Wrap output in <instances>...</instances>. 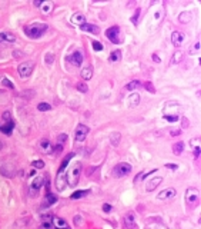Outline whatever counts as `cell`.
I'll use <instances>...</instances> for the list:
<instances>
[{
	"label": "cell",
	"mask_w": 201,
	"mask_h": 229,
	"mask_svg": "<svg viewBox=\"0 0 201 229\" xmlns=\"http://www.w3.org/2000/svg\"><path fill=\"white\" fill-rule=\"evenodd\" d=\"M47 29H49V26L46 25V23H33V25L26 26L25 33L32 39H39V38H41V34L44 33Z\"/></svg>",
	"instance_id": "1"
},
{
	"label": "cell",
	"mask_w": 201,
	"mask_h": 229,
	"mask_svg": "<svg viewBox=\"0 0 201 229\" xmlns=\"http://www.w3.org/2000/svg\"><path fill=\"white\" fill-rule=\"evenodd\" d=\"M80 172H82V163H74L73 168L67 172L66 175V183H69L70 186H76L80 179Z\"/></svg>",
	"instance_id": "2"
},
{
	"label": "cell",
	"mask_w": 201,
	"mask_h": 229,
	"mask_svg": "<svg viewBox=\"0 0 201 229\" xmlns=\"http://www.w3.org/2000/svg\"><path fill=\"white\" fill-rule=\"evenodd\" d=\"M131 172V166L128 165V163H119V165H116L114 169H113V176L114 178H126L128 176V173Z\"/></svg>",
	"instance_id": "3"
},
{
	"label": "cell",
	"mask_w": 201,
	"mask_h": 229,
	"mask_svg": "<svg viewBox=\"0 0 201 229\" xmlns=\"http://www.w3.org/2000/svg\"><path fill=\"white\" fill-rule=\"evenodd\" d=\"M33 69H34L33 62H23L19 65L17 72H19V76H20V77H29V76L33 73Z\"/></svg>",
	"instance_id": "4"
},
{
	"label": "cell",
	"mask_w": 201,
	"mask_h": 229,
	"mask_svg": "<svg viewBox=\"0 0 201 229\" xmlns=\"http://www.w3.org/2000/svg\"><path fill=\"white\" fill-rule=\"evenodd\" d=\"M106 36H107V39H108L111 43H114V45H119V43L121 42V39L119 38L120 36V27L119 26L108 27V29L106 30Z\"/></svg>",
	"instance_id": "5"
},
{
	"label": "cell",
	"mask_w": 201,
	"mask_h": 229,
	"mask_svg": "<svg viewBox=\"0 0 201 229\" xmlns=\"http://www.w3.org/2000/svg\"><path fill=\"white\" fill-rule=\"evenodd\" d=\"M89 130L90 129H89L86 125H83V123L77 125V128H76V133H74V139H76L77 142H83L87 137V135H89Z\"/></svg>",
	"instance_id": "6"
},
{
	"label": "cell",
	"mask_w": 201,
	"mask_h": 229,
	"mask_svg": "<svg viewBox=\"0 0 201 229\" xmlns=\"http://www.w3.org/2000/svg\"><path fill=\"white\" fill-rule=\"evenodd\" d=\"M185 200L188 205H195L198 200V189L195 188H188L185 192Z\"/></svg>",
	"instance_id": "7"
},
{
	"label": "cell",
	"mask_w": 201,
	"mask_h": 229,
	"mask_svg": "<svg viewBox=\"0 0 201 229\" xmlns=\"http://www.w3.org/2000/svg\"><path fill=\"white\" fill-rule=\"evenodd\" d=\"M67 62L71 63L73 66H77L78 67L83 63V54H82V52L76 50V52H73L71 54H69V56H67Z\"/></svg>",
	"instance_id": "8"
},
{
	"label": "cell",
	"mask_w": 201,
	"mask_h": 229,
	"mask_svg": "<svg viewBox=\"0 0 201 229\" xmlns=\"http://www.w3.org/2000/svg\"><path fill=\"white\" fill-rule=\"evenodd\" d=\"M123 223L127 229H134L137 226V223H135V213L134 212L126 213L123 218Z\"/></svg>",
	"instance_id": "9"
},
{
	"label": "cell",
	"mask_w": 201,
	"mask_h": 229,
	"mask_svg": "<svg viewBox=\"0 0 201 229\" xmlns=\"http://www.w3.org/2000/svg\"><path fill=\"white\" fill-rule=\"evenodd\" d=\"M43 182H44V179H43L41 176L34 178V179L32 180V183H30V193H32V195H36L37 192H39V189L41 188V185H43Z\"/></svg>",
	"instance_id": "10"
},
{
	"label": "cell",
	"mask_w": 201,
	"mask_h": 229,
	"mask_svg": "<svg viewBox=\"0 0 201 229\" xmlns=\"http://www.w3.org/2000/svg\"><path fill=\"white\" fill-rule=\"evenodd\" d=\"M41 219H43V222H41V225H40V228H39V229H54V226H53V215L47 213V215H44Z\"/></svg>",
	"instance_id": "11"
},
{
	"label": "cell",
	"mask_w": 201,
	"mask_h": 229,
	"mask_svg": "<svg viewBox=\"0 0 201 229\" xmlns=\"http://www.w3.org/2000/svg\"><path fill=\"white\" fill-rule=\"evenodd\" d=\"M174 196H176V189L174 188H167V189H164V191H161L158 193V199L165 200V199H171Z\"/></svg>",
	"instance_id": "12"
},
{
	"label": "cell",
	"mask_w": 201,
	"mask_h": 229,
	"mask_svg": "<svg viewBox=\"0 0 201 229\" xmlns=\"http://www.w3.org/2000/svg\"><path fill=\"white\" fill-rule=\"evenodd\" d=\"M57 202V196L56 195H53V193H47V195L44 196V200H43V203H41V208H49L50 205H53V203H56Z\"/></svg>",
	"instance_id": "13"
},
{
	"label": "cell",
	"mask_w": 201,
	"mask_h": 229,
	"mask_svg": "<svg viewBox=\"0 0 201 229\" xmlns=\"http://www.w3.org/2000/svg\"><path fill=\"white\" fill-rule=\"evenodd\" d=\"M163 182V178L161 176H157V178H154V179H151L150 182L147 183V192H153V191H156L157 186L160 185V183Z\"/></svg>",
	"instance_id": "14"
},
{
	"label": "cell",
	"mask_w": 201,
	"mask_h": 229,
	"mask_svg": "<svg viewBox=\"0 0 201 229\" xmlns=\"http://www.w3.org/2000/svg\"><path fill=\"white\" fill-rule=\"evenodd\" d=\"M80 29L84 30V32H90V33H94V34H97V33L100 32V29L97 27V26L91 25V23H86V22L80 25Z\"/></svg>",
	"instance_id": "15"
},
{
	"label": "cell",
	"mask_w": 201,
	"mask_h": 229,
	"mask_svg": "<svg viewBox=\"0 0 201 229\" xmlns=\"http://www.w3.org/2000/svg\"><path fill=\"white\" fill-rule=\"evenodd\" d=\"M183 42H184V34L181 32H174L171 34V43L174 46H180Z\"/></svg>",
	"instance_id": "16"
},
{
	"label": "cell",
	"mask_w": 201,
	"mask_h": 229,
	"mask_svg": "<svg viewBox=\"0 0 201 229\" xmlns=\"http://www.w3.org/2000/svg\"><path fill=\"white\" fill-rule=\"evenodd\" d=\"M13 128H14V122L9 119V120H6V123H4L3 126H0V130H2L4 135H12Z\"/></svg>",
	"instance_id": "17"
},
{
	"label": "cell",
	"mask_w": 201,
	"mask_h": 229,
	"mask_svg": "<svg viewBox=\"0 0 201 229\" xmlns=\"http://www.w3.org/2000/svg\"><path fill=\"white\" fill-rule=\"evenodd\" d=\"M86 22V17H84V14L83 13H74L73 16H71V23L73 25H82V23H84Z\"/></svg>",
	"instance_id": "18"
},
{
	"label": "cell",
	"mask_w": 201,
	"mask_h": 229,
	"mask_svg": "<svg viewBox=\"0 0 201 229\" xmlns=\"http://www.w3.org/2000/svg\"><path fill=\"white\" fill-rule=\"evenodd\" d=\"M82 77L84 80H90L93 77V67L91 66H86L82 70Z\"/></svg>",
	"instance_id": "19"
},
{
	"label": "cell",
	"mask_w": 201,
	"mask_h": 229,
	"mask_svg": "<svg viewBox=\"0 0 201 229\" xmlns=\"http://www.w3.org/2000/svg\"><path fill=\"white\" fill-rule=\"evenodd\" d=\"M138 103H140V95L134 92V93H131L130 97H128V105H130L131 108H134V106H137Z\"/></svg>",
	"instance_id": "20"
},
{
	"label": "cell",
	"mask_w": 201,
	"mask_h": 229,
	"mask_svg": "<svg viewBox=\"0 0 201 229\" xmlns=\"http://www.w3.org/2000/svg\"><path fill=\"white\" fill-rule=\"evenodd\" d=\"M14 40H16L14 34H12V33H0V43H2V42L13 43Z\"/></svg>",
	"instance_id": "21"
},
{
	"label": "cell",
	"mask_w": 201,
	"mask_h": 229,
	"mask_svg": "<svg viewBox=\"0 0 201 229\" xmlns=\"http://www.w3.org/2000/svg\"><path fill=\"white\" fill-rule=\"evenodd\" d=\"M90 193V191L89 189H84V191H76V192H73L71 193V199H82V198H84L86 195H89Z\"/></svg>",
	"instance_id": "22"
},
{
	"label": "cell",
	"mask_w": 201,
	"mask_h": 229,
	"mask_svg": "<svg viewBox=\"0 0 201 229\" xmlns=\"http://www.w3.org/2000/svg\"><path fill=\"white\" fill-rule=\"evenodd\" d=\"M183 150H184V143L183 142H176L174 145H173V152H174V155H181L183 153Z\"/></svg>",
	"instance_id": "23"
},
{
	"label": "cell",
	"mask_w": 201,
	"mask_h": 229,
	"mask_svg": "<svg viewBox=\"0 0 201 229\" xmlns=\"http://www.w3.org/2000/svg\"><path fill=\"white\" fill-rule=\"evenodd\" d=\"M53 226H56V228H64V226H69V225H67V222L63 218L53 216Z\"/></svg>",
	"instance_id": "24"
},
{
	"label": "cell",
	"mask_w": 201,
	"mask_h": 229,
	"mask_svg": "<svg viewBox=\"0 0 201 229\" xmlns=\"http://www.w3.org/2000/svg\"><path fill=\"white\" fill-rule=\"evenodd\" d=\"M120 59H121V52H120V50H114V52H111L110 56H108V60H110L111 63H113V62H119Z\"/></svg>",
	"instance_id": "25"
},
{
	"label": "cell",
	"mask_w": 201,
	"mask_h": 229,
	"mask_svg": "<svg viewBox=\"0 0 201 229\" xmlns=\"http://www.w3.org/2000/svg\"><path fill=\"white\" fill-rule=\"evenodd\" d=\"M140 86H141L140 80H133V82H130L128 85H126L124 89H126V90H134V89H138Z\"/></svg>",
	"instance_id": "26"
},
{
	"label": "cell",
	"mask_w": 201,
	"mask_h": 229,
	"mask_svg": "<svg viewBox=\"0 0 201 229\" xmlns=\"http://www.w3.org/2000/svg\"><path fill=\"white\" fill-rule=\"evenodd\" d=\"M40 148L46 153H50V150H51V145H50V142L47 140V139H43V140L40 142Z\"/></svg>",
	"instance_id": "27"
},
{
	"label": "cell",
	"mask_w": 201,
	"mask_h": 229,
	"mask_svg": "<svg viewBox=\"0 0 201 229\" xmlns=\"http://www.w3.org/2000/svg\"><path fill=\"white\" fill-rule=\"evenodd\" d=\"M120 137H121V135H120L119 132H114V133H111V136H110L111 145H114V146L119 145V143H120Z\"/></svg>",
	"instance_id": "28"
},
{
	"label": "cell",
	"mask_w": 201,
	"mask_h": 229,
	"mask_svg": "<svg viewBox=\"0 0 201 229\" xmlns=\"http://www.w3.org/2000/svg\"><path fill=\"white\" fill-rule=\"evenodd\" d=\"M180 22L181 23H188L190 20H191V13H188V12H184V13H181L180 14Z\"/></svg>",
	"instance_id": "29"
},
{
	"label": "cell",
	"mask_w": 201,
	"mask_h": 229,
	"mask_svg": "<svg viewBox=\"0 0 201 229\" xmlns=\"http://www.w3.org/2000/svg\"><path fill=\"white\" fill-rule=\"evenodd\" d=\"M37 109H39L40 112H47V110H50V109H51V105L46 103V102H41V103L37 105Z\"/></svg>",
	"instance_id": "30"
},
{
	"label": "cell",
	"mask_w": 201,
	"mask_h": 229,
	"mask_svg": "<svg viewBox=\"0 0 201 229\" xmlns=\"http://www.w3.org/2000/svg\"><path fill=\"white\" fill-rule=\"evenodd\" d=\"M77 89L82 92V93H87V92H89V86H87L86 82H78V83H77Z\"/></svg>",
	"instance_id": "31"
},
{
	"label": "cell",
	"mask_w": 201,
	"mask_h": 229,
	"mask_svg": "<svg viewBox=\"0 0 201 229\" xmlns=\"http://www.w3.org/2000/svg\"><path fill=\"white\" fill-rule=\"evenodd\" d=\"M93 49L96 50V52H100V50H103L104 49V46H103V43H100V42H97V40H93Z\"/></svg>",
	"instance_id": "32"
},
{
	"label": "cell",
	"mask_w": 201,
	"mask_h": 229,
	"mask_svg": "<svg viewBox=\"0 0 201 229\" xmlns=\"http://www.w3.org/2000/svg\"><path fill=\"white\" fill-rule=\"evenodd\" d=\"M144 89H146V90H148L150 93H156V88L153 86L151 82H146V83H144Z\"/></svg>",
	"instance_id": "33"
},
{
	"label": "cell",
	"mask_w": 201,
	"mask_h": 229,
	"mask_svg": "<svg viewBox=\"0 0 201 229\" xmlns=\"http://www.w3.org/2000/svg\"><path fill=\"white\" fill-rule=\"evenodd\" d=\"M181 59H183V53H181V52H176V53H174V56H173V63L181 62Z\"/></svg>",
	"instance_id": "34"
},
{
	"label": "cell",
	"mask_w": 201,
	"mask_h": 229,
	"mask_svg": "<svg viewBox=\"0 0 201 229\" xmlns=\"http://www.w3.org/2000/svg\"><path fill=\"white\" fill-rule=\"evenodd\" d=\"M164 119L168 120V122H177L178 119H180V116H178V115H165Z\"/></svg>",
	"instance_id": "35"
},
{
	"label": "cell",
	"mask_w": 201,
	"mask_h": 229,
	"mask_svg": "<svg viewBox=\"0 0 201 229\" xmlns=\"http://www.w3.org/2000/svg\"><path fill=\"white\" fill-rule=\"evenodd\" d=\"M33 168L34 169H41V168H44V162L40 160V159H37V160L33 162Z\"/></svg>",
	"instance_id": "36"
},
{
	"label": "cell",
	"mask_w": 201,
	"mask_h": 229,
	"mask_svg": "<svg viewBox=\"0 0 201 229\" xmlns=\"http://www.w3.org/2000/svg\"><path fill=\"white\" fill-rule=\"evenodd\" d=\"M41 9H43L46 13L50 12V10H51V3H49V2H43V4H41Z\"/></svg>",
	"instance_id": "37"
},
{
	"label": "cell",
	"mask_w": 201,
	"mask_h": 229,
	"mask_svg": "<svg viewBox=\"0 0 201 229\" xmlns=\"http://www.w3.org/2000/svg\"><path fill=\"white\" fill-rule=\"evenodd\" d=\"M140 13H141V10H140V9H137V10H135V14L131 17V23H137V20H138V16H140Z\"/></svg>",
	"instance_id": "38"
},
{
	"label": "cell",
	"mask_w": 201,
	"mask_h": 229,
	"mask_svg": "<svg viewBox=\"0 0 201 229\" xmlns=\"http://www.w3.org/2000/svg\"><path fill=\"white\" fill-rule=\"evenodd\" d=\"M3 85H4V86H7V88H10V89H14V86H13V83H12V82H10V80H9V79H6V77H4V79H3Z\"/></svg>",
	"instance_id": "39"
},
{
	"label": "cell",
	"mask_w": 201,
	"mask_h": 229,
	"mask_svg": "<svg viewBox=\"0 0 201 229\" xmlns=\"http://www.w3.org/2000/svg\"><path fill=\"white\" fill-rule=\"evenodd\" d=\"M66 139H67V135L62 133L60 136H59V143H60V145H62V143H64V142H66Z\"/></svg>",
	"instance_id": "40"
},
{
	"label": "cell",
	"mask_w": 201,
	"mask_h": 229,
	"mask_svg": "<svg viewBox=\"0 0 201 229\" xmlns=\"http://www.w3.org/2000/svg\"><path fill=\"white\" fill-rule=\"evenodd\" d=\"M103 211H104V212H110V211H111V205L110 203H104V205H103Z\"/></svg>",
	"instance_id": "41"
},
{
	"label": "cell",
	"mask_w": 201,
	"mask_h": 229,
	"mask_svg": "<svg viewBox=\"0 0 201 229\" xmlns=\"http://www.w3.org/2000/svg\"><path fill=\"white\" fill-rule=\"evenodd\" d=\"M153 60H154V62H156V63H160V62H161L160 56H157V53H154V54H153Z\"/></svg>",
	"instance_id": "42"
},
{
	"label": "cell",
	"mask_w": 201,
	"mask_h": 229,
	"mask_svg": "<svg viewBox=\"0 0 201 229\" xmlns=\"http://www.w3.org/2000/svg\"><path fill=\"white\" fill-rule=\"evenodd\" d=\"M165 168H170V169H177L176 165H170V163H167V165H165Z\"/></svg>",
	"instance_id": "43"
},
{
	"label": "cell",
	"mask_w": 201,
	"mask_h": 229,
	"mask_svg": "<svg viewBox=\"0 0 201 229\" xmlns=\"http://www.w3.org/2000/svg\"><path fill=\"white\" fill-rule=\"evenodd\" d=\"M34 4H36V6H41V4H43V0H36Z\"/></svg>",
	"instance_id": "44"
},
{
	"label": "cell",
	"mask_w": 201,
	"mask_h": 229,
	"mask_svg": "<svg viewBox=\"0 0 201 229\" xmlns=\"http://www.w3.org/2000/svg\"><path fill=\"white\" fill-rule=\"evenodd\" d=\"M80 219H82L80 216H76V218H74V222H76V223L78 225V223H80Z\"/></svg>",
	"instance_id": "45"
},
{
	"label": "cell",
	"mask_w": 201,
	"mask_h": 229,
	"mask_svg": "<svg viewBox=\"0 0 201 229\" xmlns=\"http://www.w3.org/2000/svg\"><path fill=\"white\" fill-rule=\"evenodd\" d=\"M56 229H70L69 226H64V228H56Z\"/></svg>",
	"instance_id": "46"
},
{
	"label": "cell",
	"mask_w": 201,
	"mask_h": 229,
	"mask_svg": "<svg viewBox=\"0 0 201 229\" xmlns=\"http://www.w3.org/2000/svg\"><path fill=\"white\" fill-rule=\"evenodd\" d=\"M2 148H3V145H2V142H0V149H2Z\"/></svg>",
	"instance_id": "47"
}]
</instances>
